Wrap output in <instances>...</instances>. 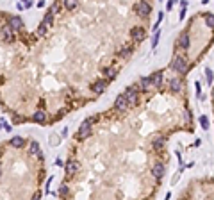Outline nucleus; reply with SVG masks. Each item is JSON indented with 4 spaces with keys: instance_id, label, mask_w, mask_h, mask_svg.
<instances>
[{
    "instance_id": "obj_1",
    "label": "nucleus",
    "mask_w": 214,
    "mask_h": 200,
    "mask_svg": "<svg viewBox=\"0 0 214 200\" xmlns=\"http://www.w3.org/2000/svg\"><path fill=\"white\" fill-rule=\"evenodd\" d=\"M95 123V118H88L81 127H79V132H77V139H86V138L91 136V125Z\"/></svg>"
},
{
    "instance_id": "obj_2",
    "label": "nucleus",
    "mask_w": 214,
    "mask_h": 200,
    "mask_svg": "<svg viewBox=\"0 0 214 200\" xmlns=\"http://www.w3.org/2000/svg\"><path fill=\"white\" fill-rule=\"evenodd\" d=\"M123 96L127 98L129 105H134L136 102H137V86H130V88H127V89H125V93H123Z\"/></svg>"
},
{
    "instance_id": "obj_3",
    "label": "nucleus",
    "mask_w": 214,
    "mask_h": 200,
    "mask_svg": "<svg viewBox=\"0 0 214 200\" xmlns=\"http://www.w3.org/2000/svg\"><path fill=\"white\" fill-rule=\"evenodd\" d=\"M171 66H173V70H177L178 74H182V75L187 74V63L184 61V57H180V55H177V57H175V61H173Z\"/></svg>"
},
{
    "instance_id": "obj_4",
    "label": "nucleus",
    "mask_w": 214,
    "mask_h": 200,
    "mask_svg": "<svg viewBox=\"0 0 214 200\" xmlns=\"http://www.w3.org/2000/svg\"><path fill=\"white\" fill-rule=\"evenodd\" d=\"M136 11L141 14V16H148L150 14V11H152V6L148 4V2H145V0H141L137 6H136Z\"/></svg>"
},
{
    "instance_id": "obj_5",
    "label": "nucleus",
    "mask_w": 214,
    "mask_h": 200,
    "mask_svg": "<svg viewBox=\"0 0 214 200\" xmlns=\"http://www.w3.org/2000/svg\"><path fill=\"white\" fill-rule=\"evenodd\" d=\"M105 88H107V81L100 79V81H96V82L91 86V91H93V93H96V95H100V93L105 91Z\"/></svg>"
},
{
    "instance_id": "obj_6",
    "label": "nucleus",
    "mask_w": 214,
    "mask_h": 200,
    "mask_svg": "<svg viewBox=\"0 0 214 200\" xmlns=\"http://www.w3.org/2000/svg\"><path fill=\"white\" fill-rule=\"evenodd\" d=\"M9 27L13 31H21V27H23V20H21L20 16H11L9 18Z\"/></svg>"
},
{
    "instance_id": "obj_7",
    "label": "nucleus",
    "mask_w": 214,
    "mask_h": 200,
    "mask_svg": "<svg viewBox=\"0 0 214 200\" xmlns=\"http://www.w3.org/2000/svg\"><path fill=\"white\" fill-rule=\"evenodd\" d=\"M114 107L118 109V111H125L127 107H129V102H127V98L123 95H120L118 98H116V102H114Z\"/></svg>"
},
{
    "instance_id": "obj_8",
    "label": "nucleus",
    "mask_w": 214,
    "mask_h": 200,
    "mask_svg": "<svg viewBox=\"0 0 214 200\" xmlns=\"http://www.w3.org/2000/svg\"><path fill=\"white\" fill-rule=\"evenodd\" d=\"M150 84L155 86V88L163 86V74H161V72H157V74L150 75Z\"/></svg>"
},
{
    "instance_id": "obj_9",
    "label": "nucleus",
    "mask_w": 214,
    "mask_h": 200,
    "mask_svg": "<svg viewBox=\"0 0 214 200\" xmlns=\"http://www.w3.org/2000/svg\"><path fill=\"white\" fill-rule=\"evenodd\" d=\"M132 38L136 41H143V40H145V31H143L141 27H134L132 29Z\"/></svg>"
},
{
    "instance_id": "obj_10",
    "label": "nucleus",
    "mask_w": 214,
    "mask_h": 200,
    "mask_svg": "<svg viewBox=\"0 0 214 200\" xmlns=\"http://www.w3.org/2000/svg\"><path fill=\"white\" fill-rule=\"evenodd\" d=\"M77 170H79V164H77V163H75V161H70V163H68V164H66V173H68V175H75V173H77Z\"/></svg>"
},
{
    "instance_id": "obj_11",
    "label": "nucleus",
    "mask_w": 214,
    "mask_h": 200,
    "mask_svg": "<svg viewBox=\"0 0 214 200\" xmlns=\"http://www.w3.org/2000/svg\"><path fill=\"white\" fill-rule=\"evenodd\" d=\"M152 173H153V177H155V179H161V177L164 175V166L161 164V163H159V164H155L153 170H152Z\"/></svg>"
},
{
    "instance_id": "obj_12",
    "label": "nucleus",
    "mask_w": 214,
    "mask_h": 200,
    "mask_svg": "<svg viewBox=\"0 0 214 200\" xmlns=\"http://www.w3.org/2000/svg\"><path fill=\"white\" fill-rule=\"evenodd\" d=\"M170 89L175 91V93L180 91V89H182V82H180L178 79H171V81H170Z\"/></svg>"
},
{
    "instance_id": "obj_13",
    "label": "nucleus",
    "mask_w": 214,
    "mask_h": 200,
    "mask_svg": "<svg viewBox=\"0 0 214 200\" xmlns=\"http://www.w3.org/2000/svg\"><path fill=\"white\" fill-rule=\"evenodd\" d=\"M11 145H13L14 148H21L23 145H25V139H23L21 136H14L13 139H11Z\"/></svg>"
},
{
    "instance_id": "obj_14",
    "label": "nucleus",
    "mask_w": 214,
    "mask_h": 200,
    "mask_svg": "<svg viewBox=\"0 0 214 200\" xmlns=\"http://www.w3.org/2000/svg\"><path fill=\"white\" fill-rule=\"evenodd\" d=\"M45 120H47V113H45V111H38V113L34 115V122H36V123H45Z\"/></svg>"
},
{
    "instance_id": "obj_15",
    "label": "nucleus",
    "mask_w": 214,
    "mask_h": 200,
    "mask_svg": "<svg viewBox=\"0 0 214 200\" xmlns=\"http://www.w3.org/2000/svg\"><path fill=\"white\" fill-rule=\"evenodd\" d=\"M178 45H180L182 48H187V47H189V36H187V34H180V38H178Z\"/></svg>"
},
{
    "instance_id": "obj_16",
    "label": "nucleus",
    "mask_w": 214,
    "mask_h": 200,
    "mask_svg": "<svg viewBox=\"0 0 214 200\" xmlns=\"http://www.w3.org/2000/svg\"><path fill=\"white\" fill-rule=\"evenodd\" d=\"M62 4H64V7L66 9H75L77 7V4H79V0H62Z\"/></svg>"
},
{
    "instance_id": "obj_17",
    "label": "nucleus",
    "mask_w": 214,
    "mask_h": 200,
    "mask_svg": "<svg viewBox=\"0 0 214 200\" xmlns=\"http://www.w3.org/2000/svg\"><path fill=\"white\" fill-rule=\"evenodd\" d=\"M2 32H4V38H6V41H13V32H11V27H9V25H6Z\"/></svg>"
},
{
    "instance_id": "obj_18",
    "label": "nucleus",
    "mask_w": 214,
    "mask_h": 200,
    "mask_svg": "<svg viewBox=\"0 0 214 200\" xmlns=\"http://www.w3.org/2000/svg\"><path fill=\"white\" fill-rule=\"evenodd\" d=\"M164 143H166V138L159 136L157 139H155V141H153V147H155L157 150H159V148H163V147H164Z\"/></svg>"
},
{
    "instance_id": "obj_19",
    "label": "nucleus",
    "mask_w": 214,
    "mask_h": 200,
    "mask_svg": "<svg viewBox=\"0 0 214 200\" xmlns=\"http://www.w3.org/2000/svg\"><path fill=\"white\" fill-rule=\"evenodd\" d=\"M47 31H48V25L41 21L39 27H38V36H45V34H47Z\"/></svg>"
},
{
    "instance_id": "obj_20",
    "label": "nucleus",
    "mask_w": 214,
    "mask_h": 200,
    "mask_svg": "<svg viewBox=\"0 0 214 200\" xmlns=\"http://www.w3.org/2000/svg\"><path fill=\"white\" fill-rule=\"evenodd\" d=\"M141 89L143 91H148V89H150V79H148V77L141 79Z\"/></svg>"
},
{
    "instance_id": "obj_21",
    "label": "nucleus",
    "mask_w": 214,
    "mask_h": 200,
    "mask_svg": "<svg viewBox=\"0 0 214 200\" xmlns=\"http://www.w3.org/2000/svg\"><path fill=\"white\" fill-rule=\"evenodd\" d=\"M52 21H54V14H52L50 11H48V13L45 14V18H43V23H47V25L50 27V25H52Z\"/></svg>"
},
{
    "instance_id": "obj_22",
    "label": "nucleus",
    "mask_w": 214,
    "mask_h": 200,
    "mask_svg": "<svg viewBox=\"0 0 214 200\" xmlns=\"http://www.w3.org/2000/svg\"><path fill=\"white\" fill-rule=\"evenodd\" d=\"M103 74L107 75L109 79H114V77H116V70H114V68H105V70H103Z\"/></svg>"
},
{
    "instance_id": "obj_23",
    "label": "nucleus",
    "mask_w": 214,
    "mask_h": 200,
    "mask_svg": "<svg viewBox=\"0 0 214 200\" xmlns=\"http://www.w3.org/2000/svg\"><path fill=\"white\" fill-rule=\"evenodd\" d=\"M205 23H207V27H214V14H207L205 16Z\"/></svg>"
},
{
    "instance_id": "obj_24",
    "label": "nucleus",
    "mask_w": 214,
    "mask_h": 200,
    "mask_svg": "<svg viewBox=\"0 0 214 200\" xmlns=\"http://www.w3.org/2000/svg\"><path fill=\"white\" fill-rule=\"evenodd\" d=\"M59 9H61V4H59V2H55V4H52L50 13H52V14H57V13H59Z\"/></svg>"
},
{
    "instance_id": "obj_25",
    "label": "nucleus",
    "mask_w": 214,
    "mask_h": 200,
    "mask_svg": "<svg viewBox=\"0 0 214 200\" xmlns=\"http://www.w3.org/2000/svg\"><path fill=\"white\" fill-rule=\"evenodd\" d=\"M36 152H39V143H38V141H32L31 143V154H36Z\"/></svg>"
},
{
    "instance_id": "obj_26",
    "label": "nucleus",
    "mask_w": 214,
    "mask_h": 200,
    "mask_svg": "<svg viewBox=\"0 0 214 200\" xmlns=\"http://www.w3.org/2000/svg\"><path fill=\"white\" fill-rule=\"evenodd\" d=\"M130 54H132V50H130V48H127V47H125V48H122V50H120V55H123V57H129Z\"/></svg>"
},
{
    "instance_id": "obj_27",
    "label": "nucleus",
    "mask_w": 214,
    "mask_h": 200,
    "mask_svg": "<svg viewBox=\"0 0 214 200\" xmlns=\"http://www.w3.org/2000/svg\"><path fill=\"white\" fill-rule=\"evenodd\" d=\"M205 77H207V82L211 84V82H212V72H211V70H207V72H205Z\"/></svg>"
},
{
    "instance_id": "obj_28",
    "label": "nucleus",
    "mask_w": 214,
    "mask_h": 200,
    "mask_svg": "<svg viewBox=\"0 0 214 200\" xmlns=\"http://www.w3.org/2000/svg\"><path fill=\"white\" fill-rule=\"evenodd\" d=\"M200 123H202V127H204V129H207V127H209V122H207V118H205V116H202V118H200Z\"/></svg>"
},
{
    "instance_id": "obj_29",
    "label": "nucleus",
    "mask_w": 214,
    "mask_h": 200,
    "mask_svg": "<svg viewBox=\"0 0 214 200\" xmlns=\"http://www.w3.org/2000/svg\"><path fill=\"white\" fill-rule=\"evenodd\" d=\"M157 41H159V32L155 31V36H153V41H152V47H153V48L157 47Z\"/></svg>"
},
{
    "instance_id": "obj_30",
    "label": "nucleus",
    "mask_w": 214,
    "mask_h": 200,
    "mask_svg": "<svg viewBox=\"0 0 214 200\" xmlns=\"http://www.w3.org/2000/svg\"><path fill=\"white\" fill-rule=\"evenodd\" d=\"M59 193H61V195H68V188H66V186L62 184V186H61V190H59Z\"/></svg>"
},
{
    "instance_id": "obj_31",
    "label": "nucleus",
    "mask_w": 214,
    "mask_h": 200,
    "mask_svg": "<svg viewBox=\"0 0 214 200\" xmlns=\"http://www.w3.org/2000/svg\"><path fill=\"white\" fill-rule=\"evenodd\" d=\"M16 7H18V9H20V11H23V9H25V6H23L21 2H18V4H16Z\"/></svg>"
},
{
    "instance_id": "obj_32",
    "label": "nucleus",
    "mask_w": 214,
    "mask_h": 200,
    "mask_svg": "<svg viewBox=\"0 0 214 200\" xmlns=\"http://www.w3.org/2000/svg\"><path fill=\"white\" fill-rule=\"evenodd\" d=\"M145 2H148V0H145Z\"/></svg>"
},
{
    "instance_id": "obj_33",
    "label": "nucleus",
    "mask_w": 214,
    "mask_h": 200,
    "mask_svg": "<svg viewBox=\"0 0 214 200\" xmlns=\"http://www.w3.org/2000/svg\"><path fill=\"white\" fill-rule=\"evenodd\" d=\"M212 95H214V91H212Z\"/></svg>"
}]
</instances>
